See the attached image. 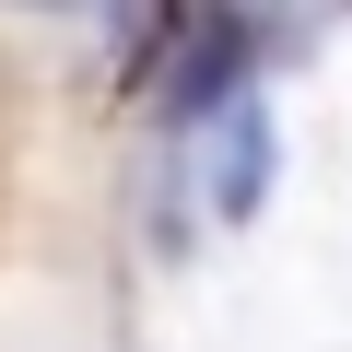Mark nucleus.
Masks as SVG:
<instances>
[{
  "label": "nucleus",
  "instance_id": "nucleus-1",
  "mask_svg": "<svg viewBox=\"0 0 352 352\" xmlns=\"http://www.w3.org/2000/svg\"><path fill=\"white\" fill-rule=\"evenodd\" d=\"M164 118H223L247 106V24H176V71L153 82Z\"/></svg>",
  "mask_w": 352,
  "mask_h": 352
},
{
  "label": "nucleus",
  "instance_id": "nucleus-2",
  "mask_svg": "<svg viewBox=\"0 0 352 352\" xmlns=\"http://www.w3.org/2000/svg\"><path fill=\"white\" fill-rule=\"evenodd\" d=\"M200 200H212L223 223H247V212L270 200V106H258V94L212 118V153H200Z\"/></svg>",
  "mask_w": 352,
  "mask_h": 352
}]
</instances>
